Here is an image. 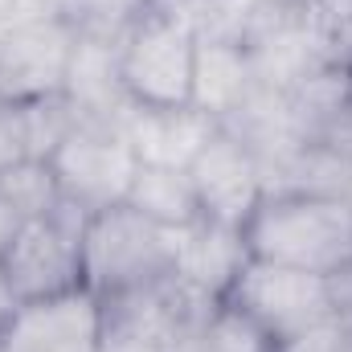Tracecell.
Returning <instances> with one entry per match:
<instances>
[{"instance_id":"obj_1","label":"cell","mask_w":352,"mask_h":352,"mask_svg":"<svg viewBox=\"0 0 352 352\" xmlns=\"http://www.w3.org/2000/svg\"><path fill=\"white\" fill-rule=\"evenodd\" d=\"M242 238L250 258L340 278L352 270V201L344 192H266Z\"/></svg>"},{"instance_id":"obj_2","label":"cell","mask_w":352,"mask_h":352,"mask_svg":"<svg viewBox=\"0 0 352 352\" xmlns=\"http://www.w3.org/2000/svg\"><path fill=\"white\" fill-rule=\"evenodd\" d=\"M176 230L144 217L131 205L90 213L82 234V287L98 299H115L160 278H173Z\"/></svg>"},{"instance_id":"obj_3","label":"cell","mask_w":352,"mask_h":352,"mask_svg":"<svg viewBox=\"0 0 352 352\" xmlns=\"http://www.w3.org/2000/svg\"><path fill=\"white\" fill-rule=\"evenodd\" d=\"M213 303L221 299L188 291L176 274L102 299V352H192Z\"/></svg>"},{"instance_id":"obj_4","label":"cell","mask_w":352,"mask_h":352,"mask_svg":"<svg viewBox=\"0 0 352 352\" xmlns=\"http://www.w3.org/2000/svg\"><path fill=\"white\" fill-rule=\"evenodd\" d=\"M197 33L176 8H152L119 37V78L140 107H188Z\"/></svg>"},{"instance_id":"obj_5","label":"cell","mask_w":352,"mask_h":352,"mask_svg":"<svg viewBox=\"0 0 352 352\" xmlns=\"http://www.w3.org/2000/svg\"><path fill=\"white\" fill-rule=\"evenodd\" d=\"M226 303H234L242 316H250L274 344L299 336L303 328H311L344 307L340 278H324L311 270L263 263V258H250L242 266Z\"/></svg>"},{"instance_id":"obj_6","label":"cell","mask_w":352,"mask_h":352,"mask_svg":"<svg viewBox=\"0 0 352 352\" xmlns=\"http://www.w3.org/2000/svg\"><path fill=\"white\" fill-rule=\"evenodd\" d=\"M90 213L78 205H70L62 197V205L54 213L41 217H25L16 238L8 242L0 270L12 287V295L21 303L29 299H50L62 291H78L82 287V234H87Z\"/></svg>"},{"instance_id":"obj_7","label":"cell","mask_w":352,"mask_h":352,"mask_svg":"<svg viewBox=\"0 0 352 352\" xmlns=\"http://www.w3.org/2000/svg\"><path fill=\"white\" fill-rule=\"evenodd\" d=\"M50 168L70 205H78L82 213H102L127 205L131 180L140 173V156L131 152L123 131L78 123L50 156Z\"/></svg>"},{"instance_id":"obj_8","label":"cell","mask_w":352,"mask_h":352,"mask_svg":"<svg viewBox=\"0 0 352 352\" xmlns=\"http://www.w3.org/2000/svg\"><path fill=\"white\" fill-rule=\"evenodd\" d=\"M197 201H201V217L221 221V226H246L250 213L258 209V201L266 197V176L258 156L230 131L217 127L205 148L192 156L188 164Z\"/></svg>"},{"instance_id":"obj_9","label":"cell","mask_w":352,"mask_h":352,"mask_svg":"<svg viewBox=\"0 0 352 352\" xmlns=\"http://www.w3.org/2000/svg\"><path fill=\"white\" fill-rule=\"evenodd\" d=\"M0 352H102V299L78 287L21 303L0 332Z\"/></svg>"},{"instance_id":"obj_10","label":"cell","mask_w":352,"mask_h":352,"mask_svg":"<svg viewBox=\"0 0 352 352\" xmlns=\"http://www.w3.org/2000/svg\"><path fill=\"white\" fill-rule=\"evenodd\" d=\"M74 45H78V29L58 12L0 37V90H4V102H29V98L62 94Z\"/></svg>"},{"instance_id":"obj_11","label":"cell","mask_w":352,"mask_h":352,"mask_svg":"<svg viewBox=\"0 0 352 352\" xmlns=\"http://www.w3.org/2000/svg\"><path fill=\"white\" fill-rule=\"evenodd\" d=\"M66 102L74 107L78 123L90 127H123L127 111H131V94L119 78V41H102L78 33L74 58H70V74H66Z\"/></svg>"},{"instance_id":"obj_12","label":"cell","mask_w":352,"mask_h":352,"mask_svg":"<svg viewBox=\"0 0 352 352\" xmlns=\"http://www.w3.org/2000/svg\"><path fill=\"white\" fill-rule=\"evenodd\" d=\"M246 263H250V250H246V238L238 226L197 217L192 226L176 230L173 274L188 291H197L205 299H226Z\"/></svg>"},{"instance_id":"obj_13","label":"cell","mask_w":352,"mask_h":352,"mask_svg":"<svg viewBox=\"0 0 352 352\" xmlns=\"http://www.w3.org/2000/svg\"><path fill=\"white\" fill-rule=\"evenodd\" d=\"M221 123L209 119L197 107H140L131 102L123 119V140L140 156V164H168V168H188L192 156L205 148V140Z\"/></svg>"},{"instance_id":"obj_14","label":"cell","mask_w":352,"mask_h":352,"mask_svg":"<svg viewBox=\"0 0 352 352\" xmlns=\"http://www.w3.org/2000/svg\"><path fill=\"white\" fill-rule=\"evenodd\" d=\"M250 94H254V66L242 41H197L188 107L226 123L246 107Z\"/></svg>"},{"instance_id":"obj_15","label":"cell","mask_w":352,"mask_h":352,"mask_svg":"<svg viewBox=\"0 0 352 352\" xmlns=\"http://www.w3.org/2000/svg\"><path fill=\"white\" fill-rule=\"evenodd\" d=\"M127 205L168 230H184L201 217V201H197L188 168H168V164H140Z\"/></svg>"},{"instance_id":"obj_16","label":"cell","mask_w":352,"mask_h":352,"mask_svg":"<svg viewBox=\"0 0 352 352\" xmlns=\"http://www.w3.org/2000/svg\"><path fill=\"white\" fill-rule=\"evenodd\" d=\"M0 192L12 201V209L21 217H41V213H54L62 205V188H58V176L50 168V160H16L12 168L0 173Z\"/></svg>"},{"instance_id":"obj_17","label":"cell","mask_w":352,"mask_h":352,"mask_svg":"<svg viewBox=\"0 0 352 352\" xmlns=\"http://www.w3.org/2000/svg\"><path fill=\"white\" fill-rule=\"evenodd\" d=\"M192 352H274V340L266 336L250 316H242L234 303L221 299L205 316Z\"/></svg>"},{"instance_id":"obj_18","label":"cell","mask_w":352,"mask_h":352,"mask_svg":"<svg viewBox=\"0 0 352 352\" xmlns=\"http://www.w3.org/2000/svg\"><path fill=\"white\" fill-rule=\"evenodd\" d=\"M274 352H352V307H340L299 336L274 344Z\"/></svg>"},{"instance_id":"obj_19","label":"cell","mask_w":352,"mask_h":352,"mask_svg":"<svg viewBox=\"0 0 352 352\" xmlns=\"http://www.w3.org/2000/svg\"><path fill=\"white\" fill-rule=\"evenodd\" d=\"M41 16H50V4L45 0H0V37L33 25Z\"/></svg>"},{"instance_id":"obj_20","label":"cell","mask_w":352,"mask_h":352,"mask_svg":"<svg viewBox=\"0 0 352 352\" xmlns=\"http://www.w3.org/2000/svg\"><path fill=\"white\" fill-rule=\"evenodd\" d=\"M324 144H328L332 152H340L344 160H352V94H349V102H344V111L336 115V123L328 127Z\"/></svg>"},{"instance_id":"obj_21","label":"cell","mask_w":352,"mask_h":352,"mask_svg":"<svg viewBox=\"0 0 352 352\" xmlns=\"http://www.w3.org/2000/svg\"><path fill=\"white\" fill-rule=\"evenodd\" d=\"M21 221H25V217H21V213L12 209V201H8V197L0 192V258H4V250H8V242L16 238Z\"/></svg>"},{"instance_id":"obj_22","label":"cell","mask_w":352,"mask_h":352,"mask_svg":"<svg viewBox=\"0 0 352 352\" xmlns=\"http://www.w3.org/2000/svg\"><path fill=\"white\" fill-rule=\"evenodd\" d=\"M16 307H21V299L12 295V287H8V278H4V270H0V332L8 328V320H12Z\"/></svg>"},{"instance_id":"obj_23","label":"cell","mask_w":352,"mask_h":352,"mask_svg":"<svg viewBox=\"0 0 352 352\" xmlns=\"http://www.w3.org/2000/svg\"><path fill=\"white\" fill-rule=\"evenodd\" d=\"M349 201H352V176H349Z\"/></svg>"},{"instance_id":"obj_24","label":"cell","mask_w":352,"mask_h":352,"mask_svg":"<svg viewBox=\"0 0 352 352\" xmlns=\"http://www.w3.org/2000/svg\"><path fill=\"white\" fill-rule=\"evenodd\" d=\"M0 102H4V90H0Z\"/></svg>"}]
</instances>
